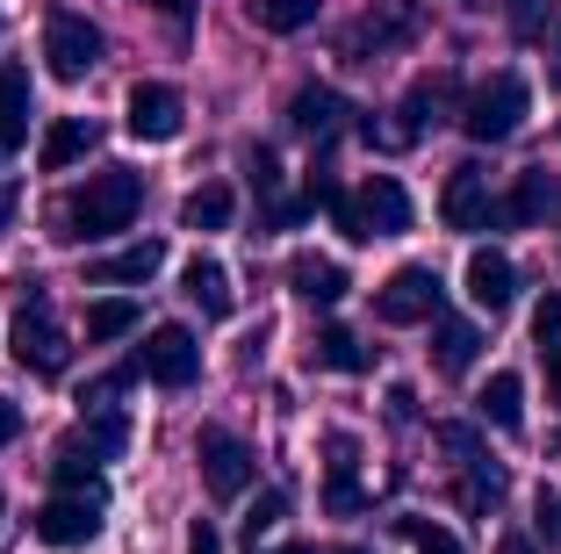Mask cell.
<instances>
[{
    "label": "cell",
    "instance_id": "obj_8",
    "mask_svg": "<svg viewBox=\"0 0 561 554\" xmlns=\"http://www.w3.org/2000/svg\"><path fill=\"white\" fill-rule=\"evenodd\" d=\"M8 346H15V360L30 368V375H66V331H58V317H50L44 303H22L15 310Z\"/></svg>",
    "mask_w": 561,
    "mask_h": 554
},
{
    "label": "cell",
    "instance_id": "obj_10",
    "mask_svg": "<svg viewBox=\"0 0 561 554\" xmlns=\"http://www.w3.org/2000/svg\"><path fill=\"white\" fill-rule=\"evenodd\" d=\"M439 216H446V230H490V224H496V195H490V173H482L476 159H468V166H454V173H446Z\"/></svg>",
    "mask_w": 561,
    "mask_h": 554
},
{
    "label": "cell",
    "instance_id": "obj_17",
    "mask_svg": "<svg viewBox=\"0 0 561 554\" xmlns=\"http://www.w3.org/2000/svg\"><path fill=\"white\" fill-rule=\"evenodd\" d=\"M476 353H482V331L468 317H432V368L439 375H468Z\"/></svg>",
    "mask_w": 561,
    "mask_h": 554
},
{
    "label": "cell",
    "instance_id": "obj_25",
    "mask_svg": "<svg viewBox=\"0 0 561 554\" xmlns=\"http://www.w3.org/2000/svg\"><path fill=\"white\" fill-rule=\"evenodd\" d=\"M231 210H238L231 188H224V180H202L195 195L181 202V224H187V230H224V224H231Z\"/></svg>",
    "mask_w": 561,
    "mask_h": 554
},
{
    "label": "cell",
    "instance_id": "obj_42",
    "mask_svg": "<svg viewBox=\"0 0 561 554\" xmlns=\"http://www.w3.org/2000/svg\"><path fill=\"white\" fill-rule=\"evenodd\" d=\"M274 554H317V547H302V540H296V547H274Z\"/></svg>",
    "mask_w": 561,
    "mask_h": 554
},
{
    "label": "cell",
    "instance_id": "obj_13",
    "mask_svg": "<svg viewBox=\"0 0 561 554\" xmlns=\"http://www.w3.org/2000/svg\"><path fill=\"white\" fill-rule=\"evenodd\" d=\"M94 145H101L94 115H58V123L44 131V145H36V159H44V173H66V166H80Z\"/></svg>",
    "mask_w": 561,
    "mask_h": 554
},
{
    "label": "cell",
    "instance_id": "obj_40",
    "mask_svg": "<svg viewBox=\"0 0 561 554\" xmlns=\"http://www.w3.org/2000/svg\"><path fill=\"white\" fill-rule=\"evenodd\" d=\"M512 15H518V30H533V0H512Z\"/></svg>",
    "mask_w": 561,
    "mask_h": 554
},
{
    "label": "cell",
    "instance_id": "obj_24",
    "mask_svg": "<svg viewBox=\"0 0 561 554\" xmlns=\"http://www.w3.org/2000/svg\"><path fill=\"white\" fill-rule=\"evenodd\" d=\"M310 360H317V368H331V375H367V346L353 339L346 325H324V331H317Z\"/></svg>",
    "mask_w": 561,
    "mask_h": 554
},
{
    "label": "cell",
    "instance_id": "obj_9",
    "mask_svg": "<svg viewBox=\"0 0 561 554\" xmlns=\"http://www.w3.org/2000/svg\"><path fill=\"white\" fill-rule=\"evenodd\" d=\"M123 123H130V137H145V145H165V137H181V123H187L181 87L137 80V87H130V109H123Z\"/></svg>",
    "mask_w": 561,
    "mask_h": 554
},
{
    "label": "cell",
    "instance_id": "obj_27",
    "mask_svg": "<svg viewBox=\"0 0 561 554\" xmlns=\"http://www.w3.org/2000/svg\"><path fill=\"white\" fill-rule=\"evenodd\" d=\"M94 446H87V440H66V446H58V461H50V483H58V489H101V468H94Z\"/></svg>",
    "mask_w": 561,
    "mask_h": 554
},
{
    "label": "cell",
    "instance_id": "obj_11",
    "mask_svg": "<svg viewBox=\"0 0 561 554\" xmlns=\"http://www.w3.org/2000/svg\"><path fill=\"white\" fill-rule=\"evenodd\" d=\"M353 210H360L367 238H397V230H411V195H403L397 173H367L360 195H353Z\"/></svg>",
    "mask_w": 561,
    "mask_h": 554
},
{
    "label": "cell",
    "instance_id": "obj_41",
    "mask_svg": "<svg viewBox=\"0 0 561 554\" xmlns=\"http://www.w3.org/2000/svg\"><path fill=\"white\" fill-rule=\"evenodd\" d=\"M496 554H533V540H504V547H496Z\"/></svg>",
    "mask_w": 561,
    "mask_h": 554
},
{
    "label": "cell",
    "instance_id": "obj_12",
    "mask_svg": "<svg viewBox=\"0 0 561 554\" xmlns=\"http://www.w3.org/2000/svg\"><path fill=\"white\" fill-rule=\"evenodd\" d=\"M512 295H518V267L504 260L496 245H476V252H468V303L496 317V310H512Z\"/></svg>",
    "mask_w": 561,
    "mask_h": 554
},
{
    "label": "cell",
    "instance_id": "obj_5",
    "mask_svg": "<svg viewBox=\"0 0 561 554\" xmlns=\"http://www.w3.org/2000/svg\"><path fill=\"white\" fill-rule=\"evenodd\" d=\"M446 303V281L432 267H397V274L375 289V317L381 325H432Z\"/></svg>",
    "mask_w": 561,
    "mask_h": 554
},
{
    "label": "cell",
    "instance_id": "obj_2",
    "mask_svg": "<svg viewBox=\"0 0 561 554\" xmlns=\"http://www.w3.org/2000/svg\"><path fill=\"white\" fill-rule=\"evenodd\" d=\"M526 115H533V87L518 80V72H490V80L468 94L461 131L476 137V145H504V137L526 131Z\"/></svg>",
    "mask_w": 561,
    "mask_h": 554
},
{
    "label": "cell",
    "instance_id": "obj_36",
    "mask_svg": "<svg viewBox=\"0 0 561 554\" xmlns=\"http://www.w3.org/2000/svg\"><path fill=\"white\" fill-rule=\"evenodd\" d=\"M533 331H540V346H547V339H561V295H547V303H540V317H533Z\"/></svg>",
    "mask_w": 561,
    "mask_h": 554
},
{
    "label": "cell",
    "instance_id": "obj_26",
    "mask_svg": "<svg viewBox=\"0 0 561 554\" xmlns=\"http://www.w3.org/2000/svg\"><path fill=\"white\" fill-rule=\"evenodd\" d=\"M123 331H137V303L130 295H101V303H87V339L94 346L123 339Z\"/></svg>",
    "mask_w": 561,
    "mask_h": 554
},
{
    "label": "cell",
    "instance_id": "obj_6",
    "mask_svg": "<svg viewBox=\"0 0 561 554\" xmlns=\"http://www.w3.org/2000/svg\"><path fill=\"white\" fill-rule=\"evenodd\" d=\"M36 540L44 547H94L101 540V489H58L44 511H36Z\"/></svg>",
    "mask_w": 561,
    "mask_h": 554
},
{
    "label": "cell",
    "instance_id": "obj_39",
    "mask_svg": "<svg viewBox=\"0 0 561 554\" xmlns=\"http://www.w3.org/2000/svg\"><path fill=\"white\" fill-rule=\"evenodd\" d=\"M15 210H22V195L8 188V180H0V238H8V224H15Z\"/></svg>",
    "mask_w": 561,
    "mask_h": 554
},
{
    "label": "cell",
    "instance_id": "obj_37",
    "mask_svg": "<svg viewBox=\"0 0 561 554\" xmlns=\"http://www.w3.org/2000/svg\"><path fill=\"white\" fill-rule=\"evenodd\" d=\"M540 360H547V404H561V339H547Z\"/></svg>",
    "mask_w": 561,
    "mask_h": 554
},
{
    "label": "cell",
    "instance_id": "obj_46",
    "mask_svg": "<svg viewBox=\"0 0 561 554\" xmlns=\"http://www.w3.org/2000/svg\"><path fill=\"white\" fill-rule=\"evenodd\" d=\"M339 554H353V547H339Z\"/></svg>",
    "mask_w": 561,
    "mask_h": 554
},
{
    "label": "cell",
    "instance_id": "obj_30",
    "mask_svg": "<svg viewBox=\"0 0 561 554\" xmlns=\"http://www.w3.org/2000/svg\"><path fill=\"white\" fill-rule=\"evenodd\" d=\"M80 440L94 446V454H123V440H130V425H123V410H94Z\"/></svg>",
    "mask_w": 561,
    "mask_h": 554
},
{
    "label": "cell",
    "instance_id": "obj_38",
    "mask_svg": "<svg viewBox=\"0 0 561 554\" xmlns=\"http://www.w3.org/2000/svg\"><path fill=\"white\" fill-rule=\"evenodd\" d=\"M15 440H22V410L0 396V446H15Z\"/></svg>",
    "mask_w": 561,
    "mask_h": 554
},
{
    "label": "cell",
    "instance_id": "obj_35",
    "mask_svg": "<svg viewBox=\"0 0 561 554\" xmlns=\"http://www.w3.org/2000/svg\"><path fill=\"white\" fill-rule=\"evenodd\" d=\"M187 554H224V533H216L209 519H195L187 525Z\"/></svg>",
    "mask_w": 561,
    "mask_h": 554
},
{
    "label": "cell",
    "instance_id": "obj_4",
    "mask_svg": "<svg viewBox=\"0 0 561 554\" xmlns=\"http://www.w3.org/2000/svg\"><path fill=\"white\" fill-rule=\"evenodd\" d=\"M195 461H202V483H209V497H245L252 489V446L238 440L231 425H202L195 432Z\"/></svg>",
    "mask_w": 561,
    "mask_h": 554
},
{
    "label": "cell",
    "instance_id": "obj_14",
    "mask_svg": "<svg viewBox=\"0 0 561 554\" xmlns=\"http://www.w3.org/2000/svg\"><path fill=\"white\" fill-rule=\"evenodd\" d=\"M446 101H454V80H446V72H425V80L403 94V109H397L403 123L389 131V145H411V137H425V123H439V115H446Z\"/></svg>",
    "mask_w": 561,
    "mask_h": 554
},
{
    "label": "cell",
    "instance_id": "obj_28",
    "mask_svg": "<svg viewBox=\"0 0 561 554\" xmlns=\"http://www.w3.org/2000/svg\"><path fill=\"white\" fill-rule=\"evenodd\" d=\"M245 15L260 22V30H274V36H296V30L317 22V0H252Z\"/></svg>",
    "mask_w": 561,
    "mask_h": 554
},
{
    "label": "cell",
    "instance_id": "obj_3",
    "mask_svg": "<svg viewBox=\"0 0 561 554\" xmlns=\"http://www.w3.org/2000/svg\"><path fill=\"white\" fill-rule=\"evenodd\" d=\"M101 30L87 15H72V8H50L44 15V66L58 72V80H87V72L101 66Z\"/></svg>",
    "mask_w": 561,
    "mask_h": 554
},
{
    "label": "cell",
    "instance_id": "obj_34",
    "mask_svg": "<svg viewBox=\"0 0 561 554\" xmlns=\"http://www.w3.org/2000/svg\"><path fill=\"white\" fill-rule=\"evenodd\" d=\"M533 511H540V540L561 554V497H554V489H540V505H533Z\"/></svg>",
    "mask_w": 561,
    "mask_h": 554
},
{
    "label": "cell",
    "instance_id": "obj_1",
    "mask_svg": "<svg viewBox=\"0 0 561 554\" xmlns=\"http://www.w3.org/2000/svg\"><path fill=\"white\" fill-rule=\"evenodd\" d=\"M137 210H145V180H137L130 166L87 173L80 188L66 195V210H58V238H66V245L116 238V230H130V224H137Z\"/></svg>",
    "mask_w": 561,
    "mask_h": 554
},
{
    "label": "cell",
    "instance_id": "obj_16",
    "mask_svg": "<svg viewBox=\"0 0 561 554\" xmlns=\"http://www.w3.org/2000/svg\"><path fill=\"white\" fill-rule=\"evenodd\" d=\"M288 289H296L302 303H317V310H331V303H339V295H346L353 281H346V267H339V260H317V252H296V260H288Z\"/></svg>",
    "mask_w": 561,
    "mask_h": 554
},
{
    "label": "cell",
    "instance_id": "obj_32",
    "mask_svg": "<svg viewBox=\"0 0 561 554\" xmlns=\"http://www.w3.org/2000/svg\"><path fill=\"white\" fill-rule=\"evenodd\" d=\"M324 210H331V224L346 230L353 245H367V224H360V210H353V195H346V188H339V180H331V188H324Z\"/></svg>",
    "mask_w": 561,
    "mask_h": 554
},
{
    "label": "cell",
    "instance_id": "obj_33",
    "mask_svg": "<svg viewBox=\"0 0 561 554\" xmlns=\"http://www.w3.org/2000/svg\"><path fill=\"white\" fill-rule=\"evenodd\" d=\"M245 173H252V188H260V195L274 202V188H280V166H274V151H266V145H252V151H245Z\"/></svg>",
    "mask_w": 561,
    "mask_h": 554
},
{
    "label": "cell",
    "instance_id": "obj_19",
    "mask_svg": "<svg viewBox=\"0 0 561 554\" xmlns=\"http://www.w3.org/2000/svg\"><path fill=\"white\" fill-rule=\"evenodd\" d=\"M476 410H482V425H496V432H518V425H526V382H518L512 368H496V375L476 389Z\"/></svg>",
    "mask_w": 561,
    "mask_h": 554
},
{
    "label": "cell",
    "instance_id": "obj_23",
    "mask_svg": "<svg viewBox=\"0 0 561 554\" xmlns=\"http://www.w3.org/2000/svg\"><path fill=\"white\" fill-rule=\"evenodd\" d=\"M547 202H554V180L533 166V173H518V188L504 202H496V224H540L547 216Z\"/></svg>",
    "mask_w": 561,
    "mask_h": 554
},
{
    "label": "cell",
    "instance_id": "obj_31",
    "mask_svg": "<svg viewBox=\"0 0 561 554\" xmlns=\"http://www.w3.org/2000/svg\"><path fill=\"white\" fill-rule=\"evenodd\" d=\"M397 525H403V540H411L417 554H461V540L446 533L439 519H397Z\"/></svg>",
    "mask_w": 561,
    "mask_h": 554
},
{
    "label": "cell",
    "instance_id": "obj_7",
    "mask_svg": "<svg viewBox=\"0 0 561 554\" xmlns=\"http://www.w3.org/2000/svg\"><path fill=\"white\" fill-rule=\"evenodd\" d=\"M130 360H137V375H151L159 389H187V382L202 375V346H195V331H187V325H159Z\"/></svg>",
    "mask_w": 561,
    "mask_h": 554
},
{
    "label": "cell",
    "instance_id": "obj_21",
    "mask_svg": "<svg viewBox=\"0 0 561 554\" xmlns=\"http://www.w3.org/2000/svg\"><path fill=\"white\" fill-rule=\"evenodd\" d=\"M288 123H296L302 137H331L339 123H346V101L331 94V87H296V101H288Z\"/></svg>",
    "mask_w": 561,
    "mask_h": 554
},
{
    "label": "cell",
    "instance_id": "obj_18",
    "mask_svg": "<svg viewBox=\"0 0 561 554\" xmlns=\"http://www.w3.org/2000/svg\"><path fill=\"white\" fill-rule=\"evenodd\" d=\"M181 289H187V303H195L202 317H231V274H224V260L195 252V260L181 267Z\"/></svg>",
    "mask_w": 561,
    "mask_h": 554
},
{
    "label": "cell",
    "instance_id": "obj_44",
    "mask_svg": "<svg viewBox=\"0 0 561 554\" xmlns=\"http://www.w3.org/2000/svg\"><path fill=\"white\" fill-rule=\"evenodd\" d=\"M0 511H8V497H0Z\"/></svg>",
    "mask_w": 561,
    "mask_h": 554
},
{
    "label": "cell",
    "instance_id": "obj_45",
    "mask_svg": "<svg viewBox=\"0 0 561 554\" xmlns=\"http://www.w3.org/2000/svg\"><path fill=\"white\" fill-rule=\"evenodd\" d=\"M554 80H561V66H554Z\"/></svg>",
    "mask_w": 561,
    "mask_h": 554
},
{
    "label": "cell",
    "instance_id": "obj_22",
    "mask_svg": "<svg viewBox=\"0 0 561 554\" xmlns=\"http://www.w3.org/2000/svg\"><path fill=\"white\" fill-rule=\"evenodd\" d=\"M417 30V8H411V0H375V8H367V15H360V30H353V44H403V36H411Z\"/></svg>",
    "mask_w": 561,
    "mask_h": 554
},
{
    "label": "cell",
    "instance_id": "obj_15",
    "mask_svg": "<svg viewBox=\"0 0 561 554\" xmlns=\"http://www.w3.org/2000/svg\"><path fill=\"white\" fill-rule=\"evenodd\" d=\"M159 267H165V245L145 238V245H123V252L94 260V267H87V281H94V289H130V281H151Z\"/></svg>",
    "mask_w": 561,
    "mask_h": 554
},
{
    "label": "cell",
    "instance_id": "obj_43",
    "mask_svg": "<svg viewBox=\"0 0 561 554\" xmlns=\"http://www.w3.org/2000/svg\"><path fill=\"white\" fill-rule=\"evenodd\" d=\"M159 8H181V0H159Z\"/></svg>",
    "mask_w": 561,
    "mask_h": 554
},
{
    "label": "cell",
    "instance_id": "obj_29",
    "mask_svg": "<svg viewBox=\"0 0 561 554\" xmlns=\"http://www.w3.org/2000/svg\"><path fill=\"white\" fill-rule=\"evenodd\" d=\"M280 511H288V497H280V489H260V497H252V511H245V547L252 554H260V540L280 525Z\"/></svg>",
    "mask_w": 561,
    "mask_h": 554
},
{
    "label": "cell",
    "instance_id": "obj_20",
    "mask_svg": "<svg viewBox=\"0 0 561 554\" xmlns=\"http://www.w3.org/2000/svg\"><path fill=\"white\" fill-rule=\"evenodd\" d=\"M30 137V72L0 58V151H15Z\"/></svg>",
    "mask_w": 561,
    "mask_h": 554
}]
</instances>
